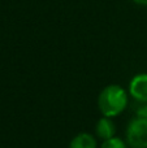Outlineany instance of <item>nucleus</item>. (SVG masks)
Here are the masks:
<instances>
[{
  "label": "nucleus",
  "instance_id": "obj_1",
  "mask_svg": "<svg viewBox=\"0 0 147 148\" xmlns=\"http://www.w3.org/2000/svg\"><path fill=\"white\" fill-rule=\"evenodd\" d=\"M128 105V92L119 84L104 87L98 96L99 110L106 117H116L121 114Z\"/></svg>",
  "mask_w": 147,
  "mask_h": 148
},
{
  "label": "nucleus",
  "instance_id": "obj_2",
  "mask_svg": "<svg viewBox=\"0 0 147 148\" xmlns=\"http://www.w3.org/2000/svg\"><path fill=\"white\" fill-rule=\"evenodd\" d=\"M126 143L130 148H147V121L134 118L128 125Z\"/></svg>",
  "mask_w": 147,
  "mask_h": 148
},
{
  "label": "nucleus",
  "instance_id": "obj_3",
  "mask_svg": "<svg viewBox=\"0 0 147 148\" xmlns=\"http://www.w3.org/2000/svg\"><path fill=\"white\" fill-rule=\"evenodd\" d=\"M129 92L135 100L147 103V73L133 77L129 83Z\"/></svg>",
  "mask_w": 147,
  "mask_h": 148
},
{
  "label": "nucleus",
  "instance_id": "obj_4",
  "mask_svg": "<svg viewBox=\"0 0 147 148\" xmlns=\"http://www.w3.org/2000/svg\"><path fill=\"white\" fill-rule=\"evenodd\" d=\"M95 133L100 139L106 140V139H109V138H112V136H115L116 125H115V122L111 120V117L103 116V117L99 118V121L96 122Z\"/></svg>",
  "mask_w": 147,
  "mask_h": 148
},
{
  "label": "nucleus",
  "instance_id": "obj_5",
  "mask_svg": "<svg viewBox=\"0 0 147 148\" xmlns=\"http://www.w3.org/2000/svg\"><path fill=\"white\" fill-rule=\"evenodd\" d=\"M69 148H98V143L90 133H80L70 140Z\"/></svg>",
  "mask_w": 147,
  "mask_h": 148
},
{
  "label": "nucleus",
  "instance_id": "obj_6",
  "mask_svg": "<svg viewBox=\"0 0 147 148\" xmlns=\"http://www.w3.org/2000/svg\"><path fill=\"white\" fill-rule=\"evenodd\" d=\"M100 148H128V143L119 136H112V138L103 140Z\"/></svg>",
  "mask_w": 147,
  "mask_h": 148
},
{
  "label": "nucleus",
  "instance_id": "obj_7",
  "mask_svg": "<svg viewBox=\"0 0 147 148\" xmlns=\"http://www.w3.org/2000/svg\"><path fill=\"white\" fill-rule=\"evenodd\" d=\"M137 117L143 118V120H146V121H147V103H145V105H143V107H141L139 109H138V112H137Z\"/></svg>",
  "mask_w": 147,
  "mask_h": 148
},
{
  "label": "nucleus",
  "instance_id": "obj_8",
  "mask_svg": "<svg viewBox=\"0 0 147 148\" xmlns=\"http://www.w3.org/2000/svg\"><path fill=\"white\" fill-rule=\"evenodd\" d=\"M133 3H135L137 5H141V7H147V0H132Z\"/></svg>",
  "mask_w": 147,
  "mask_h": 148
}]
</instances>
